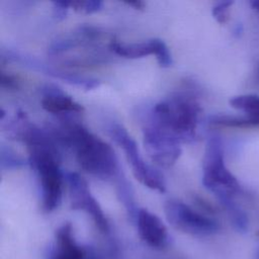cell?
Listing matches in <instances>:
<instances>
[{
	"mask_svg": "<svg viewBox=\"0 0 259 259\" xmlns=\"http://www.w3.org/2000/svg\"><path fill=\"white\" fill-rule=\"evenodd\" d=\"M217 198L228 212L234 228L240 233H246L248 230V217L235 201V196L222 195Z\"/></svg>",
	"mask_w": 259,
	"mask_h": 259,
	"instance_id": "12",
	"label": "cell"
},
{
	"mask_svg": "<svg viewBox=\"0 0 259 259\" xmlns=\"http://www.w3.org/2000/svg\"><path fill=\"white\" fill-rule=\"evenodd\" d=\"M168 223L176 230L193 236H209L220 230L219 223L182 201L171 199L164 205Z\"/></svg>",
	"mask_w": 259,
	"mask_h": 259,
	"instance_id": "5",
	"label": "cell"
},
{
	"mask_svg": "<svg viewBox=\"0 0 259 259\" xmlns=\"http://www.w3.org/2000/svg\"><path fill=\"white\" fill-rule=\"evenodd\" d=\"M193 198H194L195 202L198 204V206H199L202 210H204L205 212H207V213H214V212H215L214 206H213L210 202H208L207 200H205L203 197H200V196L195 195Z\"/></svg>",
	"mask_w": 259,
	"mask_h": 259,
	"instance_id": "20",
	"label": "cell"
},
{
	"mask_svg": "<svg viewBox=\"0 0 259 259\" xmlns=\"http://www.w3.org/2000/svg\"><path fill=\"white\" fill-rule=\"evenodd\" d=\"M250 5L254 10H256L259 13V0H253L250 2Z\"/></svg>",
	"mask_w": 259,
	"mask_h": 259,
	"instance_id": "22",
	"label": "cell"
},
{
	"mask_svg": "<svg viewBox=\"0 0 259 259\" xmlns=\"http://www.w3.org/2000/svg\"><path fill=\"white\" fill-rule=\"evenodd\" d=\"M162 39L152 38L148 41L142 42H133V44H123L116 40H111L109 44V49L114 52L116 55L128 59L143 58L149 55L157 54L159 45Z\"/></svg>",
	"mask_w": 259,
	"mask_h": 259,
	"instance_id": "11",
	"label": "cell"
},
{
	"mask_svg": "<svg viewBox=\"0 0 259 259\" xmlns=\"http://www.w3.org/2000/svg\"><path fill=\"white\" fill-rule=\"evenodd\" d=\"M180 142L172 134L151 123L144 128V146L151 160L158 166L170 167L181 155Z\"/></svg>",
	"mask_w": 259,
	"mask_h": 259,
	"instance_id": "6",
	"label": "cell"
},
{
	"mask_svg": "<svg viewBox=\"0 0 259 259\" xmlns=\"http://www.w3.org/2000/svg\"><path fill=\"white\" fill-rule=\"evenodd\" d=\"M258 71H259V69H258ZM258 74H259V73H258Z\"/></svg>",
	"mask_w": 259,
	"mask_h": 259,
	"instance_id": "24",
	"label": "cell"
},
{
	"mask_svg": "<svg viewBox=\"0 0 259 259\" xmlns=\"http://www.w3.org/2000/svg\"><path fill=\"white\" fill-rule=\"evenodd\" d=\"M258 236H259V232H258Z\"/></svg>",
	"mask_w": 259,
	"mask_h": 259,
	"instance_id": "23",
	"label": "cell"
},
{
	"mask_svg": "<svg viewBox=\"0 0 259 259\" xmlns=\"http://www.w3.org/2000/svg\"><path fill=\"white\" fill-rule=\"evenodd\" d=\"M208 123L214 127H237L246 128L259 126V121L255 120L249 116H237V115H227L218 114L212 115L208 119Z\"/></svg>",
	"mask_w": 259,
	"mask_h": 259,
	"instance_id": "13",
	"label": "cell"
},
{
	"mask_svg": "<svg viewBox=\"0 0 259 259\" xmlns=\"http://www.w3.org/2000/svg\"><path fill=\"white\" fill-rule=\"evenodd\" d=\"M234 1H221L212 7V16L219 23H226L229 19V12Z\"/></svg>",
	"mask_w": 259,
	"mask_h": 259,
	"instance_id": "16",
	"label": "cell"
},
{
	"mask_svg": "<svg viewBox=\"0 0 259 259\" xmlns=\"http://www.w3.org/2000/svg\"><path fill=\"white\" fill-rule=\"evenodd\" d=\"M125 5L127 6H132L134 7L135 9H138V10H143L146 6V3L144 1H141V0H136V1H125L123 2Z\"/></svg>",
	"mask_w": 259,
	"mask_h": 259,
	"instance_id": "21",
	"label": "cell"
},
{
	"mask_svg": "<svg viewBox=\"0 0 259 259\" xmlns=\"http://www.w3.org/2000/svg\"><path fill=\"white\" fill-rule=\"evenodd\" d=\"M230 105L241 110L247 116L259 121V96L255 94L238 95L230 99Z\"/></svg>",
	"mask_w": 259,
	"mask_h": 259,
	"instance_id": "14",
	"label": "cell"
},
{
	"mask_svg": "<svg viewBox=\"0 0 259 259\" xmlns=\"http://www.w3.org/2000/svg\"><path fill=\"white\" fill-rule=\"evenodd\" d=\"M54 4V15L58 19H63L69 8V2L67 1H55Z\"/></svg>",
	"mask_w": 259,
	"mask_h": 259,
	"instance_id": "19",
	"label": "cell"
},
{
	"mask_svg": "<svg viewBox=\"0 0 259 259\" xmlns=\"http://www.w3.org/2000/svg\"><path fill=\"white\" fill-rule=\"evenodd\" d=\"M0 83L2 88H6L7 90H17L19 88V82L14 75L5 73L1 71L0 73Z\"/></svg>",
	"mask_w": 259,
	"mask_h": 259,
	"instance_id": "18",
	"label": "cell"
},
{
	"mask_svg": "<svg viewBox=\"0 0 259 259\" xmlns=\"http://www.w3.org/2000/svg\"><path fill=\"white\" fill-rule=\"evenodd\" d=\"M67 182L72 208L87 212L99 232L107 234L109 231L108 221L100 204L91 194L86 180L78 173L70 172L67 174Z\"/></svg>",
	"mask_w": 259,
	"mask_h": 259,
	"instance_id": "7",
	"label": "cell"
},
{
	"mask_svg": "<svg viewBox=\"0 0 259 259\" xmlns=\"http://www.w3.org/2000/svg\"><path fill=\"white\" fill-rule=\"evenodd\" d=\"M201 108L194 97L176 94L153 108L152 122L172 134L180 143L194 140Z\"/></svg>",
	"mask_w": 259,
	"mask_h": 259,
	"instance_id": "2",
	"label": "cell"
},
{
	"mask_svg": "<svg viewBox=\"0 0 259 259\" xmlns=\"http://www.w3.org/2000/svg\"><path fill=\"white\" fill-rule=\"evenodd\" d=\"M109 133L114 142L123 150L136 179L151 189L165 192L166 184L163 175L144 161L136 141L127 131L120 124H113Z\"/></svg>",
	"mask_w": 259,
	"mask_h": 259,
	"instance_id": "4",
	"label": "cell"
},
{
	"mask_svg": "<svg viewBox=\"0 0 259 259\" xmlns=\"http://www.w3.org/2000/svg\"><path fill=\"white\" fill-rule=\"evenodd\" d=\"M41 107L54 114L81 113L84 107L55 85H47L42 88Z\"/></svg>",
	"mask_w": 259,
	"mask_h": 259,
	"instance_id": "10",
	"label": "cell"
},
{
	"mask_svg": "<svg viewBox=\"0 0 259 259\" xmlns=\"http://www.w3.org/2000/svg\"><path fill=\"white\" fill-rule=\"evenodd\" d=\"M136 222L142 240L155 249H163L168 243L167 228L155 213L148 209L138 210Z\"/></svg>",
	"mask_w": 259,
	"mask_h": 259,
	"instance_id": "9",
	"label": "cell"
},
{
	"mask_svg": "<svg viewBox=\"0 0 259 259\" xmlns=\"http://www.w3.org/2000/svg\"><path fill=\"white\" fill-rule=\"evenodd\" d=\"M202 170V184L215 197L221 195L236 196L242 191L239 181L225 164L223 142L219 136H211L206 143Z\"/></svg>",
	"mask_w": 259,
	"mask_h": 259,
	"instance_id": "3",
	"label": "cell"
},
{
	"mask_svg": "<svg viewBox=\"0 0 259 259\" xmlns=\"http://www.w3.org/2000/svg\"><path fill=\"white\" fill-rule=\"evenodd\" d=\"M60 142L72 148L79 166L101 179L117 175L118 163L113 149L106 142L77 122H64L56 134Z\"/></svg>",
	"mask_w": 259,
	"mask_h": 259,
	"instance_id": "1",
	"label": "cell"
},
{
	"mask_svg": "<svg viewBox=\"0 0 259 259\" xmlns=\"http://www.w3.org/2000/svg\"><path fill=\"white\" fill-rule=\"evenodd\" d=\"M45 259H92L90 252L79 246L73 236L70 223L62 225L56 232L55 243L45 253Z\"/></svg>",
	"mask_w": 259,
	"mask_h": 259,
	"instance_id": "8",
	"label": "cell"
},
{
	"mask_svg": "<svg viewBox=\"0 0 259 259\" xmlns=\"http://www.w3.org/2000/svg\"><path fill=\"white\" fill-rule=\"evenodd\" d=\"M156 58L161 67L167 68V67L171 66V64H172L171 54L169 52L168 47L166 46V44L163 40H161V42L159 45V48H158V51L156 54Z\"/></svg>",
	"mask_w": 259,
	"mask_h": 259,
	"instance_id": "17",
	"label": "cell"
},
{
	"mask_svg": "<svg viewBox=\"0 0 259 259\" xmlns=\"http://www.w3.org/2000/svg\"><path fill=\"white\" fill-rule=\"evenodd\" d=\"M103 6V3L98 0H87V1H72L69 2V8H72L78 12L93 13L99 11Z\"/></svg>",
	"mask_w": 259,
	"mask_h": 259,
	"instance_id": "15",
	"label": "cell"
}]
</instances>
